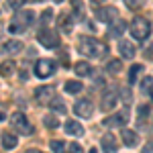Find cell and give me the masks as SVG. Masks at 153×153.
I'll return each instance as SVG.
<instances>
[{
	"label": "cell",
	"instance_id": "cell-29",
	"mask_svg": "<svg viewBox=\"0 0 153 153\" xmlns=\"http://www.w3.org/2000/svg\"><path fill=\"white\" fill-rule=\"evenodd\" d=\"M43 123H45V127H49V129H55L59 123H57V118L53 117V114H47V117L43 118Z\"/></svg>",
	"mask_w": 153,
	"mask_h": 153
},
{
	"label": "cell",
	"instance_id": "cell-35",
	"mask_svg": "<svg viewBox=\"0 0 153 153\" xmlns=\"http://www.w3.org/2000/svg\"><path fill=\"white\" fill-rule=\"evenodd\" d=\"M8 4H10L12 8H19V6L23 4V0H8Z\"/></svg>",
	"mask_w": 153,
	"mask_h": 153
},
{
	"label": "cell",
	"instance_id": "cell-26",
	"mask_svg": "<svg viewBox=\"0 0 153 153\" xmlns=\"http://www.w3.org/2000/svg\"><path fill=\"white\" fill-rule=\"evenodd\" d=\"M51 151L53 153H65V143L59 141V139H53L51 141Z\"/></svg>",
	"mask_w": 153,
	"mask_h": 153
},
{
	"label": "cell",
	"instance_id": "cell-30",
	"mask_svg": "<svg viewBox=\"0 0 153 153\" xmlns=\"http://www.w3.org/2000/svg\"><path fill=\"white\" fill-rule=\"evenodd\" d=\"M68 153H84V147L80 143H70L68 145Z\"/></svg>",
	"mask_w": 153,
	"mask_h": 153
},
{
	"label": "cell",
	"instance_id": "cell-11",
	"mask_svg": "<svg viewBox=\"0 0 153 153\" xmlns=\"http://www.w3.org/2000/svg\"><path fill=\"white\" fill-rule=\"evenodd\" d=\"M35 96L39 102H51L55 98V88L53 86H41L35 90Z\"/></svg>",
	"mask_w": 153,
	"mask_h": 153
},
{
	"label": "cell",
	"instance_id": "cell-1",
	"mask_svg": "<svg viewBox=\"0 0 153 153\" xmlns=\"http://www.w3.org/2000/svg\"><path fill=\"white\" fill-rule=\"evenodd\" d=\"M78 49L80 53L86 55V57H92V59H100L106 55V45L102 41H98L94 37H80V43H78Z\"/></svg>",
	"mask_w": 153,
	"mask_h": 153
},
{
	"label": "cell",
	"instance_id": "cell-27",
	"mask_svg": "<svg viewBox=\"0 0 153 153\" xmlns=\"http://www.w3.org/2000/svg\"><path fill=\"white\" fill-rule=\"evenodd\" d=\"M141 90H143V92H147V94H151V92H153V78H151V76H147V78L141 82Z\"/></svg>",
	"mask_w": 153,
	"mask_h": 153
},
{
	"label": "cell",
	"instance_id": "cell-31",
	"mask_svg": "<svg viewBox=\"0 0 153 153\" xmlns=\"http://www.w3.org/2000/svg\"><path fill=\"white\" fill-rule=\"evenodd\" d=\"M71 8L78 12L80 16L84 14V4H82V0H71Z\"/></svg>",
	"mask_w": 153,
	"mask_h": 153
},
{
	"label": "cell",
	"instance_id": "cell-13",
	"mask_svg": "<svg viewBox=\"0 0 153 153\" xmlns=\"http://www.w3.org/2000/svg\"><path fill=\"white\" fill-rule=\"evenodd\" d=\"M118 51H120V55L123 57H127V59H133L135 57V45L131 43V41H127V39H120L118 41Z\"/></svg>",
	"mask_w": 153,
	"mask_h": 153
},
{
	"label": "cell",
	"instance_id": "cell-36",
	"mask_svg": "<svg viewBox=\"0 0 153 153\" xmlns=\"http://www.w3.org/2000/svg\"><path fill=\"white\" fill-rule=\"evenodd\" d=\"M143 153H153V143H149V145L143 149Z\"/></svg>",
	"mask_w": 153,
	"mask_h": 153
},
{
	"label": "cell",
	"instance_id": "cell-7",
	"mask_svg": "<svg viewBox=\"0 0 153 153\" xmlns=\"http://www.w3.org/2000/svg\"><path fill=\"white\" fill-rule=\"evenodd\" d=\"M94 16L100 23H114L117 16H118V10L114 6H98L94 10Z\"/></svg>",
	"mask_w": 153,
	"mask_h": 153
},
{
	"label": "cell",
	"instance_id": "cell-33",
	"mask_svg": "<svg viewBox=\"0 0 153 153\" xmlns=\"http://www.w3.org/2000/svg\"><path fill=\"white\" fill-rule=\"evenodd\" d=\"M125 2H127V6H129V8H139L145 0H125Z\"/></svg>",
	"mask_w": 153,
	"mask_h": 153
},
{
	"label": "cell",
	"instance_id": "cell-10",
	"mask_svg": "<svg viewBox=\"0 0 153 153\" xmlns=\"http://www.w3.org/2000/svg\"><path fill=\"white\" fill-rule=\"evenodd\" d=\"M57 27L61 33H65V35H70L71 31H74V16L68 14V12H63V14H59L57 19Z\"/></svg>",
	"mask_w": 153,
	"mask_h": 153
},
{
	"label": "cell",
	"instance_id": "cell-24",
	"mask_svg": "<svg viewBox=\"0 0 153 153\" xmlns=\"http://www.w3.org/2000/svg\"><path fill=\"white\" fill-rule=\"evenodd\" d=\"M49 106H51V110H55L59 114H65V104H63L59 98H53V100L49 102Z\"/></svg>",
	"mask_w": 153,
	"mask_h": 153
},
{
	"label": "cell",
	"instance_id": "cell-5",
	"mask_svg": "<svg viewBox=\"0 0 153 153\" xmlns=\"http://www.w3.org/2000/svg\"><path fill=\"white\" fill-rule=\"evenodd\" d=\"M37 39H39V43H41L45 49H57L59 43H61L59 35L55 33V31H49V29H43V31L37 35Z\"/></svg>",
	"mask_w": 153,
	"mask_h": 153
},
{
	"label": "cell",
	"instance_id": "cell-18",
	"mask_svg": "<svg viewBox=\"0 0 153 153\" xmlns=\"http://www.w3.org/2000/svg\"><path fill=\"white\" fill-rule=\"evenodd\" d=\"M65 133H68V135H76V137H82L84 127L78 120H68V123H65Z\"/></svg>",
	"mask_w": 153,
	"mask_h": 153
},
{
	"label": "cell",
	"instance_id": "cell-17",
	"mask_svg": "<svg viewBox=\"0 0 153 153\" xmlns=\"http://www.w3.org/2000/svg\"><path fill=\"white\" fill-rule=\"evenodd\" d=\"M23 49V43L21 41H6L4 45H2V53H6V55H14V53H19Z\"/></svg>",
	"mask_w": 153,
	"mask_h": 153
},
{
	"label": "cell",
	"instance_id": "cell-22",
	"mask_svg": "<svg viewBox=\"0 0 153 153\" xmlns=\"http://www.w3.org/2000/svg\"><path fill=\"white\" fill-rule=\"evenodd\" d=\"M141 71H143V65H133L129 70V84H137V80H139V76H141Z\"/></svg>",
	"mask_w": 153,
	"mask_h": 153
},
{
	"label": "cell",
	"instance_id": "cell-38",
	"mask_svg": "<svg viewBox=\"0 0 153 153\" xmlns=\"http://www.w3.org/2000/svg\"><path fill=\"white\" fill-rule=\"evenodd\" d=\"M92 2H94V4H100V2H104V0H92Z\"/></svg>",
	"mask_w": 153,
	"mask_h": 153
},
{
	"label": "cell",
	"instance_id": "cell-16",
	"mask_svg": "<svg viewBox=\"0 0 153 153\" xmlns=\"http://www.w3.org/2000/svg\"><path fill=\"white\" fill-rule=\"evenodd\" d=\"M120 137H123V141H125V145H127V147H135V145L139 143L137 133H135V131H131V129H123Z\"/></svg>",
	"mask_w": 153,
	"mask_h": 153
},
{
	"label": "cell",
	"instance_id": "cell-3",
	"mask_svg": "<svg viewBox=\"0 0 153 153\" xmlns=\"http://www.w3.org/2000/svg\"><path fill=\"white\" fill-rule=\"evenodd\" d=\"M129 31H131V35H133V39L145 41L149 37V33H151V23L147 19H143V16H135L131 27H129Z\"/></svg>",
	"mask_w": 153,
	"mask_h": 153
},
{
	"label": "cell",
	"instance_id": "cell-2",
	"mask_svg": "<svg viewBox=\"0 0 153 153\" xmlns=\"http://www.w3.org/2000/svg\"><path fill=\"white\" fill-rule=\"evenodd\" d=\"M33 21H35L33 10H19L16 16L12 19V23L8 25V31L10 33H25L29 29V25H33Z\"/></svg>",
	"mask_w": 153,
	"mask_h": 153
},
{
	"label": "cell",
	"instance_id": "cell-23",
	"mask_svg": "<svg viewBox=\"0 0 153 153\" xmlns=\"http://www.w3.org/2000/svg\"><path fill=\"white\" fill-rule=\"evenodd\" d=\"M120 70H123L120 59H110V61L106 63V71H108V74H118Z\"/></svg>",
	"mask_w": 153,
	"mask_h": 153
},
{
	"label": "cell",
	"instance_id": "cell-34",
	"mask_svg": "<svg viewBox=\"0 0 153 153\" xmlns=\"http://www.w3.org/2000/svg\"><path fill=\"white\" fill-rule=\"evenodd\" d=\"M131 98H133V96H131L129 90H123V102H125V104H129V102H131Z\"/></svg>",
	"mask_w": 153,
	"mask_h": 153
},
{
	"label": "cell",
	"instance_id": "cell-28",
	"mask_svg": "<svg viewBox=\"0 0 153 153\" xmlns=\"http://www.w3.org/2000/svg\"><path fill=\"white\" fill-rule=\"evenodd\" d=\"M137 112H139V123H145V118H147V114H149V106L141 104L139 108H137Z\"/></svg>",
	"mask_w": 153,
	"mask_h": 153
},
{
	"label": "cell",
	"instance_id": "cell-39",
	"mask_svg": "<svg viewBox=\"0 0 153 153\" xmlns=\"http://www.w3.org/2000/svg\"><path fill=\"white\" fill-rule=\"evenodd\" d=\"M53 2H57V4H61V2H63V0H53Z\"/></svg>",
	"mask_w": 153,
	"mask_h": 153
},
{
	"label": "cell",
	"instance_id": "cell-32",
	"mask_svg": "<svg viewBox=\"0 0 153 153\" xmlns=\"http://www.w3.org/2000/svg\"><path fill=\"white\" fill-rule=\"evenodd\" d=\"M51 16H53V10H51V8H45V10H43V14H41V23L47 25L49 21H51Z\"/></svg>",
	"mask_w": 153,
	"mask_h": 153
},
{
	"label": "cell",
	"instance_id": "cell-37",
	"mask_svg": "<svg viewBox=\"0 0 153 153\" xmlns=\"http://www.w3.org/2000/svg\"><path fill=\"white\" fill-rule=\"evenodd\" d=\"M27 153H43V151H37V149H31V151H27Z\"/></svg>",
	"mask_w": 153,
	"mask_h": 153
},
{
	"label": "cell",
	"instance_id": "cell-20",
	"mask_svg": "<svg viewBox=\"0 0 153 153\" xmlns=\"http://www.w3.org/2000/svg\"><path fill=\"white\" fill-rule=\"evenodd\" d=\"M16 145H19V137L14 133H4L2 135V147L4 149H14Z\"/></svg>",
	"mask_w": 153,
	"mask_h": 153
},
{
	"label": "cell",
	"instance_id": "cell-15",
	"mask_svg": "<svg viewBox=\"0 0 153 153\" xmlns=\"http://www.w3.org/2000/svg\"><path fill=\"white\" fill-rule=\"evenodd\" d=\"M125 29H127V23H123V21H114V23L108 27V33H106V35L110 37V39H118V37L125 33Z\"/></svg>",
	"mask_w": 153,
	"mask_h": 153
},
{
	"label": "cell",
	"instance_id": "cell-14",
	"mask_svg": "<svg viewBox=\"0 0 153 153\" xmlns=\"http://www.w3.org/2000/svg\"><path fill=\"white\" fill-rule=\"evenodd\" d=\"M74 71H76V76H80V78H88V76L94 74V68H92L88 61H78V63H74Z\"/></svg>",
	"mask_w": 153,
	"mask_h": 153
},
{
	"label": "cell",
	"instance_id": "cell-9",
	"mask_svg": "<svg viewBox=\"0 0 153 153\" xmlns=\"http://www.w3.org/2000/svg\"><path fill=\"white\" fill-rule=\"evenodd\" d=\"M127 123H129V112L127 110H120L117 114H110V117H106L102 120L104 127H125Z\"/></svg>",
	"mask_w": 153,
	"mask_h": 153
},
{
	"label": "cell",
	"instance_id": "cell-21",
	"mask_svg": "<svg viewBox=\"0 0 153 153\" xmlns=\"http://www.w3.org/2000/svg\"><path fill=\"white\" fill-rule=\"evenodd\" d=\"M14 65H16V63L10 61V59H8V61H2V63H0V76H4V78L12 76V74H14Z\"/></svg>",
	"mask_w": 153,
	"mask_h": 153
},
{
	"label": "cell",
	"instance_id": "cell-12",
	"mask_svg": "<svg viewBox=\"0 0 153 153\" xmlns=\"http://www.w3.org/2000/svg\"><path fill=\"white\" fill-rule=\"evenodd\" d=\"M100 145H102V151H104V153H117L118 151L117 139H114L112 133H106L104 137H102V141H100Z\"/></svg>",
	"mask_w": 153,
	"mask_h": 153
},
{
	"label": "cell",
	"instance_id": "cell-8",
	"mask_svg": "<svg viewBox=\"0 0 153 153\" xmlns=\"http://www.w3.org/2000/svg\"><path fill=\"white\" fill-rule=\"evenodd\" d=\"M74 112H76L78 117H82V118H90V117H92V112H94V104H92V100H90V98H82V100H78L76 106H74Z\"/></svg>",
	"mask_w": 153,
	"mask_h": 153
},
{
	"label": "cell",
	"instance_id": "cell-25",
	"mask_svg": "<svg viewBox=\"0 0 153 153\" xmlns=\"http://www.w3.org/2000/svg\"><path fill=\"white\" fill-rule=\"evenodd\" d=\"M82 90V82H68L65 84V92L68 94H78Z\"/></svg>",
	"mask_w": 153,
	"mask_h": 153
},
{
	"label": "cell",
	"instance_id": "cell-19",
	"mask_svg": "<svg viewBox=\"0 0 153 153\" xmlns=\"http://www.w3.org/2000/svg\"><path fill=\"white\" fill-rule=\"evenodd\" d=\"M117 106V94L114 92H106L104 98H102V110L108 112V110H112Z\"/></svg>",
	"mask_w": 153,
	"mask_h": 153
},
{
	"label": "cell",
	"instance_id": "cell-40",
	"mask_svg": "<svg viewBox=\"0 0 153 153\" xmlns=\"http://www.w3.org/2000/svg\"><path fill=\"white\" fill-rule=\"evenodd\" d=\"M31 2H43V0H31Z\"/></svg>",
	"mask_w": 153,
	"mask_h": 153
},
{
	"label": "cell",
	"instance_id": "cell-4",
	"mask_svg": "<svg viewBox=\"0 0 153 153\" xmlns=\"http://www.w3.org/2000/svg\"><path fill=\"white\" fill-rule=\"evenodd\" d=\"M10 123H12V129L19 131L21 135H31L33 133V125L29 123V118L25 117L23 112H12Z\"/></svg>",
	"mask_w": 153,
	"mask_h": 153
},
{
	"label": "cell",
	"instance_id": "cell-6",
	"mask_svg": "<svg viewBox=\"0 0 153 153\" xmlns=\"http://www.w3.org/2000/svg\"><path fill=\"white\" fill-rule=\"evenodd\" d=\"M35 74H37V78H41V80L53 76L55 74V61L53 59H39L35 65Z\"/></svg>",
	"mask_w": 153,
	"mask_h": 153
},
{
	"label": "cell",
	"instance_id": "cell-41",
	"mask_svg": "<svg viewBox=\"0 0 153 153\" xmlns=\"http://www.w3.org/2000/svg\"><path fill=\"white\" fill-rule=\"evenodd\" d=\"M151 100H153V92H151Z\"/></svg>",
	"mask_w": 153,
	"mask_h": 153
}]
</instances>
